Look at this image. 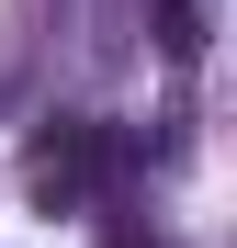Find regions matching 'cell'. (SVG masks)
<instances>
[{
    "label": "cell",
    "instance_id": "1",
    "mask_svg": "<svg viewBox=\"0 0 237 248\" xmlns=\"http://www.w3.org/2000/svg\"><path fill=\"white\" fill-rule=\"evenodd\" d=\"M158 46L170 57H204V0H170V12H158Z\"/></svg>",
    "mask_w": 237,
    "mask_h": 248
}]
</instances>
